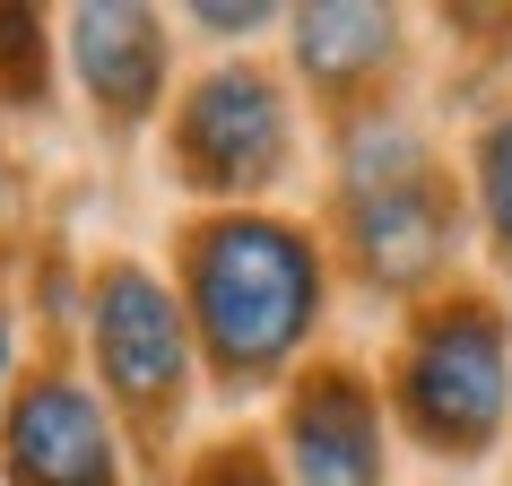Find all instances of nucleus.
<instances>
[{"instance_id": "nucleus-9", "label": "nucleus", "mask_w": 512, "mask_h": 486, "mask_svg": "<svg viewBox=\"0 0 512 486\" xmlns=\"http://www.w3.org/2000/svg\"><path fill=\"white\" fill-rule=\"evenodd\" d=\"M400 44V18L391 9H304L296 18V61L313 70L322 87H356L374 79Z\"/></svg>"}, {"instance_id": "nucleus-2", "label": "nucleus", "mask_w": 512, "mask_h": 486, "mask_svg": "<svg viewBox=\"0 0 512 486\" xmlns=\"http://www.w3.org/2000/svg\"><path fill=\"white\" fill-rule=\"evenodd\" d=\"M391 391H400V417L426 452L478 460L512 408V348H504L495 304H478V296L434 304L426 322L408 330L400 365H391Z\"/></svg>"}, {"instance_id": "nucleus-13", "label": "nucleus", "mask_w": 512, "mask_h": 486, "mask_svg": "<svg viewBox=\"0 0 512 486\" xmlns=\"http://www.w3.org/2000/svg\"><path fill=\"white\" fill-rule=\"evenodd\" d=\"M200 27H217V35H243V27H261V9H200Z\"/></svg>"}, {"instance_id": "nucleus-7", "label": "nucleus", "mask_w": 512, "mask_h": 486, "mask_svg": "<svg viewBox=\"0 0 512 486\" xmlns=\"http://www.w3.org/2000/svg\"><path fill=\"white\" fill-rule=\"evenodd\" d=\"M287 460L304 486H382V417L356 374H313L287 408Z\"/></svg>"}, {"instance_id": "nucleus-11", "label": "nucleus", "mask_w": 512, "mask_h": 486, "mask_svg": "<svg viewBox=\"0 0 512 486\" xmlns=\"http://www.w3.org/2000/svg\"><path fill=\"white\" fill-rule=\"evenodd\" d=\"M27 27H35V18H18V9H0V53L18 61V87H35V79H44V61L27 53Z\"/></svg>"}, {"instance_id": "nucleus-4", "label": "nucleus", "mask_w": 512, "mask_h": 486, "mask_svg": "<svg viewBox=\"0 0 512 486\" xmlns=\"http://www.w3.org/2000/svg\"><path fill=\"white\" fill-rule=\"evenodd\" d=\"M174 157L200 191H261L287 165V96L261 70H209L174 113Z\"/></svg>"}, {"instance_id": "nucleus-8", "label": "nucleus", "mask_w": 512, "mask_h": 486, "mask_svg": "<svg viewBox=\"0 0 512 486\" xmlns=\"http://www.w3.org/2000/svg\"><path fill=\"white\" fill-rule=\"evenodd\" d=\"M70 61L113 122H139L165 87V35L148 9H70Z\"/></svg>"}, {"instance_id": "nucleus-3", "label": "nucleus", "mask_w": 512, "mask_h": 486, "mask_svg": "<svg viewBox=\"0 0 512 486\" xmlns=\"http://www.w3.org/2000/svg\"><path fill=\"white\" fill-rule=\"evenodd\" d=\"M348 235H356L365 278H382V287H417L452 252L443 174L400 122H374V131L348 139Z\"/></svg>"}, {"instance_id": "nucleus-5", "label": "nucleus", "mask_w": 512, "mask_h": 486, "mask_svg": "<svg viewBox=\"0 0 512 486\" xmlns=\"http://www.w3.org/2000/svg\"><path fill=\"white\" fill-rule=\"evenodd\" d=\"M87 330H96V365H105L113 400L122 408H165L183 400V365H191V339H183V313L148 270H105L96 278V304H87Z\"/></svg>"}, {"instance_id": "nucleus-6", "label": "nucleus", "mask_w": 512, "mask_h": 486, "mask_svg": "<svg viewBox=\"0 0 512 486\" xmlns=\"http://www.w3.org/2000/svg\"><path fill=\"white\" fill-rule=\"evenodd\" d=\"M9 486H122L113 460V426L70 374H44L9 400V434H0Z\"/></svg>"}, {"instance_id": "nucleus-10", "label": "nucleus", "mask_w": 512, "mask_h": 486, "mask_svg": "<svg viewBox=\"0 0 512 486\" xmlns=\"http://www.w3.org/2000/svg\"><path fill=\"white\" fill-rule=\"evenodd\" d=\"M478 209H486L495 252L512 261V113H504V122H486V139H478Z\"/></svg>"}, {"instance_id": "nucleus-14", "label": "nucleus", "mask_w": 512, "mask_h": 486, "mask_svg": "<svg viewBox=\"0 0 512 486\" xmlns=\"http://www.w3.org/2000/svg\"><path fill=\"white\" fill-rule=\"evenodd\" d=\"M0 382H9V322H0Z\"/></svg>"}, {"instance_id": "nucleus-1", "label": "nucleus", "mask_w": 512, "mask_h": 486, "mask_svg": "<svg viewBox=\"0 0 512 486\" xmlns=\"http://www.w3.org/2000/svg\"><path fill=\"white\" fill-rule=\"evenodd\" d=\"M191 322L226 382H261L304 348L322 313V252L278 217H217L183 252Z\"/></svg>"}, {"instance_id": "nucleus-12", "label": "nucleus", "mask_w": 512, "mask_h": 486, "mask_svg": "<svg viewBox=\"0 0 512 486\" xmlns=\"http://www.w3.org/2000/svg\"><path fill=\"white\" fill-rule=\"evenodd\" d=\"M191 486H270V478H261L252 460H217V469H200V478H191Z\"/></svg>"}]
</instances>
